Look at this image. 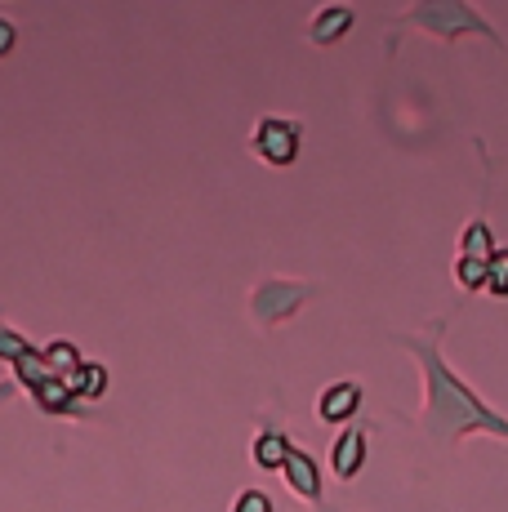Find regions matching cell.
Wrapping results in <instances>:
<instances>
[{"label":"cell","mask_w":508,"mask_h":512,"mask_svg":"<svg viewBox=\"0 0 508 512\" xmlns=\"http://www.w3.org/2000/svg\"><path fill=\"white\" fill-rule=\"evenodd\" d=\"M442 330H446L442 321H433L428 334H397V343L415 352L419 370H424V415H419V423H424L428 437L442 441V446H455L468 432H491V437L508 441V419L495 415V410L442 361Z\"/></svg>","instance_id":"obj_1"},{"label":"cell","mask_w":508,"mask_h":512,"mask_svg":"<svg viewBox=\"0 0 508 512\" xmlns=\"http://www.w3.org/2000/svg\"><path fill=\"white\" fill-rule=\"evenodd\" d=\"M402 23L424 27L428 36H442V41H455V36H486V41L500 45L495 27L486 23L477 9H468L464 0H428V5H415L410 14H402Z\"/></svg>","instance_id":"obj_2"},{"label":"cell","mask_w":508,"mask_h":512,"mask_svg":"<svg viewBox=\"0 0 508 512\" xmlns=\"http://www.w3.org/2000/svg\"><path fill=\"white\" fill-rule=\"evenodd\" d=\"M250 147L263 156L268 165H290L299 156V125L281 121V116H263L250 134Z\"/></svg>","instance_id":"obj_3"},{"label":"cell","mask_w":508,"mask_h":512,"mask_svg":"<svg viewBox=\"0 0 508 512\" xmlns=\"http://www.w3.org/2000/svg\"><path fill=\"white\" fill-rule=\"evenodd\" d=\"M304 299H308V290L295 285V281H263L259 290H254L250 308H254L259 321H286Z\"/></svg>","instance_id":"obj_4"},{"label":"cell","mask_w":508,"mask_h":512,"mask_svg":"<svg viewBox=\"0 0 508 512\" xmlns=\"http://www.w3.org/2000/svg\"><path fill=\"white\" fill-rule=\"evenodd\" d=\"M357 410H361V383H353V379L330 383L317 397V419H326V423H348Z\"/></svg>","instance_id":"obj_5"},{"label":"cell","mask_w":508,"mask_h":512,"mask_svg":"<svg viewBox=\"0 0 508 512\" xmlns=\"http://www.w3.org/2000/svg\"><path fill=\"white\" fill-rule=\"evenodd\" d=\"M361 464H366V432L361 428H344L335 437V446H330V468H335L339 481H353Z\"/></svg>","instance_id":"obj_6"},{"label":"cell","mask_w":508,"mask_h":512,"mask_svg":"<svg viewBox=\"0 0 508 512\" xmlns=\"http://www.w3.org/2000/svg\"><path fill=\"white\" fill-rule=\"evenodd\" d=\"M281 477L299 499H321V468L308 450H290L286 464H281Z\"/></svg>","instance_id":"obj_7"},{"label":"cell","mask_w":508,"mask_h":512,"mask_svg":"<svg viewBox=\"0 0 508 512\" xmlns=\"http://www.w3.org/2000/svg\"><path fill=\"white\" fill-rule=\"evenodd\" d=\"M353 9L348 5H326V9H317L312 14V23H308V36H312V45H335L339 36L353 27Z\"/></svg>","instance_id":"obj_8"},{"label":"cell","mask_w":508,"mask_h":512,"mask_svg":"<svg viewBox=\"0 0 508 512\" xmlns=\"http://www.w3.org/2000/svg\"><path fill=\"white\" fill-rule=\"evenodd\" d=\"M290 450H295V446L286 441V432H281V428H263L259 437H254L250 455H254V468H263V472H281V464H286Z\"/></svg>","instance_id":"obj_9"},{"label":"cell","mask_w":508,"mask_h":512,"mask_svg":"<svg viewBox=\"0 0 508 512\" xmlns=\"http://www.w3.org/2000/svg\"><path fill=\"white\" fill-rule=\"evenodd\" d=\"M495 250H500V245H495V232H491L486 219H473L464 232H459V259H486L491 263Z\"/></svg>","instance_id":"obj_10"},{"label":"cell","mask_w":508,"mask_h":512,"mask_svg":"<svg viewBox=\"0 0 508 512\" xmlns=\"http://www.w3.org/2000/svg\"><path fill=\"white\" fill-rule=\"evenodd\" d=\"M41 357H45V366H50L54 379H72V374L85 366V361H81V348H76V343H67V339L45 343Z\"/></svg>","instance_id":"obj_11"},{"label":"cell","mask_w":508,"mask_h":512,"mask_svg":"<svg viewBox=\"0 0 508 512\" xmlns=\"http://www.w3.org/2000/svg\"><path fill=\"white\" fill-rule=\"evenodd\" d=\"M67 388H72V397H85V401H94V397H103L107 392V370L99 366V361H85L81 370L72 374V379H63Z\"/></svg>","instance_id":"obj_12"},{"label":"cell","mask_w":508,"mask_h":512,"mask_svg":"<svg viewBox=\"0 0 508 512\" xmlns=\"http://www.w3.org/2000/svg\"><path fill=\"white\" fill-rule=\"evenodd\" d=\"M455 281H459V290H486V285H491V263L486 259H455Z\"/></svg>","instance_id":"obj_13"},{"label":"cell","mask_w":508,"mask_h":512,"mask_svg":"<svg viewBox=\"0 0 508 512\" xmlns=\"http://www.w3.org/2000/svg\"><path fill=\"white\" fill-rule=\"evenodd\" d=\"M14 374H18V383H23V388L27 392H36V388H41V383H50L54 379V374H50V366H45V357H41V352H27V357L23 361H18V366H14Z\"/></svg>","instance_id":"obj_14"},{"label":"cell","mask_w":508,"mask_h":512,"mask_svg":"<svg viewBox=\"0 0 508 512\" xmlns=\"http://www.w3.org/2000/svg\"><path fill=\"white\" fill-rule=\"evenodd\" d=\"M32 397L41 401L45 410H54V415H58V410H67V401H72V388H67L63 379H50V383H41V388L32 392Z\"/></svg>","instance_id":"obj_15"},{"label":"cell","mask_w":508,"mask_h":512,"mask_svg":"<svg viewBox=\"0 0 508 512\" xmlns=\"http://www.w3.org/2000/svg\"><path fill=\"white\" fill-rule=\"evenodd\" d=\"M32 352V343L23 339L18 330H9V326H0V361H9V366H18V361Z\"/></svg>","instance_id":"obj_16"},{"label":"cell","mask_w":508,"mask_h":512,"mask_svg":"<svg viewBox=\"0 0 508 512\" xmlns=\"http://www.w3.org/2000/svg\"><path fill=\"white\" fill-rule=\"evenodd\" d=\"M486 290H491L495 299H508V250L491 254V285H486Z\"/></svg>","instance_id":"obj_17"},{"label":"cell","mask_w":508,"mask_h":512,"mask_svg":"<svg viewBox=\"0 0 508 512\" xmlns=\"http://www.w3.org/2000/svg\"><path fill=\"white\" fill-rule=\"evenodd\" d=\"M232 512H272V499L263 495V490H241Z\"/></svg>","instance_id":"obj_18"},{"label":"cell","mask_w":508,"mask_h":512,"mask_svg":"<svg viewBox=\"0 0 508 512\" xmlns=\"http://www.w3.org/2000/svg\"><path fill=\"white\" fill-rule=\"evenodd\" d=\"M9 49H14V23H9V18H0V58H5Z\"/></svg>","instance_id":"obj_19"}]
</instances>
